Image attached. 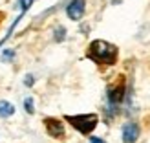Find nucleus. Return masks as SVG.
Listing matches in <instances>:
<instances>
[{
    "instance_id": "obj_11",
    "label": "nucleus",
    "mask_w": 150,
    "mask_h": 143,
    "mask_svg": "<svg viewBox=\"0 0 150 143\" xmlns=\"http://www.w3.org/2000/svg\"><path fill=\"white\" fill-rule=\"evenodd\" d=\"M24 85H26V86H33V85H35V77H33L31 73H28V75H26V79H24Z\"/></svg>"
},
{
    "instance_id": "obj_8",
    "label": "nucleus",
    "mask_w": 150,
    "mask_h": 143,
    "mask_svg": "<svg viewBox=\"0 0 150 143\" xmlns=\"http://www.w3.org/2000/svg\"><path fill=\"white\" fill-rule=\"evenodd\" d=\"M24 110L28 112V114H33L35 108H33V97H26L24 99Z\"/></svg>"
},
{
    "instance_id": "obj_2",
    "label": "nucleus",
    "mask_w": 150,
    "mask_h": 143,
    "mask_svg": "<svg viewBox=\"0 0 150 143\" xmlns=\"http://www.w3.org/2000/svg\"><path fill=\"white\" fill-rule=\"evenodd\" d=\"M66 121H70L71 127H75L81 134H90L99 123V117H97V114H81V116H68Z\"/></svg>"
},
{
    "instance_id": "obj_4",
    "label": "nucleus",
    "mask_w": 150,
    "mask_h": 143,
    "mask_svg": "<svg viewBox=\"0 0 150 143\" xmlns=\"http://www.w3.org/2000/svg\"><path fill=\"white\" fill-rule=\"evenodd\" d=\"M141 134V129L136 121H128L123 125V141L125 143H136Z\"/></svg>"
},
{
    "instance_id": "obj_3",
    "label": "nucleus",
    "mask_w": 150,
    "mask_h": 143,
    "mask_svg": "<svg viewBox=\"0 0 150 143\" xmlns=\"http://www.w3.org/2000/svg\"><path fill=\"white\" fill-rule=\"evenodd\" d=\"M84 9H86V0H71L66 7V15L71 18V20H81L82 15H84Z\"/></svg>"
},
{
    "instance_id": "obj_1",
    "label": "nucleus",
    "mask_w": 150,
    "mask_h": 143,
    "mask_svg": "<svg viewBox=\"0 0 150 143\" xmlns=\"http://www.w3.org/2000/svg\"><path fill=\"white\" fill-rule=\"evenodd\" d=\"M88 57L95 63H103V64H114L115 57H117V48L108 44L106 41H93L90 44V51Z\"/></svg>"
},
{
    "instance_id": "obj_10",
    "label": "nucleus",
    "mask_w": 150,
    "mask_h": 143,
    "mask_svg": "<svg viewBox=\"0 0 150 143\" xmlns=\"http://www.w3.org/2000/svg\"><path fill=\"white\" fill-rule=\"evenodd\" d=\"M13 57H15V51H13V50H9V48L4 50V53H2V59H4V61H13Z\"/></svg>"
},
{
    "instance_id": "obj_12",
    "label": "nucleus",
    "mask_w": 150,
    "mask_h": 143,
    "mask_svg": "<svg viewBox=\"0 0 150 143\" xmlns=\"http://www.w3.org/2000/svg\"><path fill=\"white\" fill-rule=\"evenodd\" d=\"M90 143H106L104 139H101V138H95V136H92L90 138Z\"/></svg>"
},
{
    "instance_id": "obj_6",
    "label": "nucleus",
    "mask_w": 150,
    "mask_h": 143,
    "mask_svg": "<svg viewBox=\"0 0 150 143\" xmlns=\"http://www.w3.org/2000/svg\"><path fill=\"white\" fill-rule=\"evenodd\" d=\"M15 114V107H13V103H9V101H6V99H2L0 101V117H11Z\"/></svg>"
},
{
    "instance_id": "obj_5",
    "label": "nucleus",
    "mask_w": 150,
    "mask_h": 143,
    "mask_svg": "<svg viewBox=\"0 0 150 143\" xmlns=\"http://www.w3.org/2000/svg\"><path fill=\"white\" fill-rule=\"evenodd\" d=\"M46 123V129H48V134L51 138H62L64 136V125L55 117H46L44 119Z\"/></svg>"
},
{
    "instance_id": "obj_7",
    "label": "nucleus",
    "mask_w": 150,
    "mask_h": 143,
    "mask_svg": "<svg viewBox=\"0 0 150 143\" xmlns=\"http://www.w3.org/2000/svg\"><path fill=\"white\" fill-rule=\"evenodd\" d=\"M64 37H66V28H64V26L55 28V41L61 42V41H64Z\"/></svg>"
},
{
    "instance_id": "obj_9",
    "label": "nucleus",
    "mask_w": 150,
    "mask_h": 143,
    "mask_svg": "<svg viewBox=\"0 0 150 143\" xmlns=\"http://www.w3.org/2000/svg\"><path fill=\"white\" fill-rule=\"evenodd\" d=\"M33 2H35V0H20L18 4H20V9H22V15H24V13H26V11L29 9V7H31V4H33Z\"/></svg>"
}]
</instances>
